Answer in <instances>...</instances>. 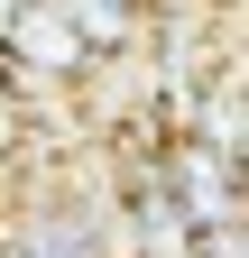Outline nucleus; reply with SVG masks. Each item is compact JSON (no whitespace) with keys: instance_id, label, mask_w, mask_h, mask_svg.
<instances>
[{"instance_id":"obj_2","label":"nucleus","mask_w":249,"mask_h":258,"mask_svg":"<svg viewBox=\"0 0 249 258\" xmlns=\"http://www.w3.org/2000/svg\"><path fill=\"white\" fill-rule=\"evenodd\" d=\"M148 175L166 184V203L194 221V231H222V221H240V166H231V157H212L203 139H166Z\"/></svg>"},{"instance_id":"obj_4","label":"nucleus","mask_w":249,"mask_h":258,"mask_svg":"<svg viewBox=\"0 0 249 258\" xmlns=\"http://www.w3.org/2000/svg\"><path fill=\"white\" fill-rule=\"evenodd\" d=\"M55 10H65V28L92 46V64H102V55H130L148 37V0H55Z\"/></svg>"},{"instance_id":"obj_1","label":"nucleus","mask_w":249,"mask_h":258,"mask_svg":"<svg viewBox=\"0 0 249 258\" xmlns=\"http://www.w3.org/2000/svg\"><path fill=\"white\" fill-rule=\"evenodd\" d=\"M0 74L10 83H83L92 46L65 28L55 0H10V19H0Z\"/></svg>"},{"instance_id":"obj_3","label":"nucleus","mask_w":249,"mask_h":258,"mask_svg":"<svg viewBox=\"0 0 249 258\" xmlns=\"http://www.w3.org/2000/svg\"><path fill=\"white\" fill-rule=\"evenodd\" d=\"M111 231H120V212L102 203H37L0 231V258H111Z\"/></svg>"}]
</instances>
